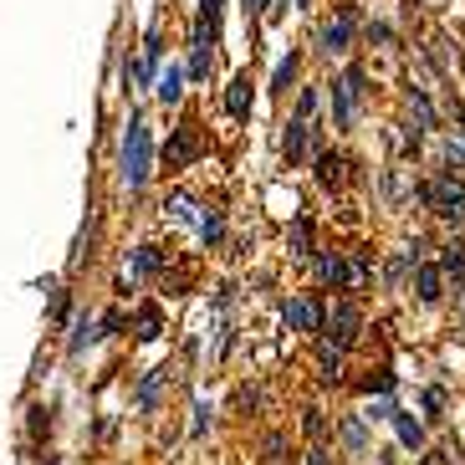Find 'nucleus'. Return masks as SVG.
Wrapping results in <instances>:
<instances>
[{
  "label": "nucleus",
  "instance_id": "1",
  "mask_svg": "<svg viewBox=\"0 0 465 465\" xmlns=\"http://www.w3.org/2000/svg\"><path fill=\"white\" fill-rule=\"evenodd\" d=\"M148 174H154V139H148L144 112H129V129H123V190L144 194Z\"/></svg>",
  "mask_w": 465,
  "mask_h": 465
},
{
  "label": "nucleus",
  "instance_id": "2",
  "mask_svg": "<svg viewBox=\"0 0 465 465\" xmlns=\"http://www.w3.org/2000/svg\"><path fill=\"white\" fill-rule=\"evenodd\" d=\"M419 200H425L440 220H455V225L465 220V179H455V174L425 179V184H419Z\"/></svg>",
  "mask_w": 465,
  "mask_h": 465
},
{
  "label": "nucleus",
  "instance_id": "3",
  "mask_svg": "<svg viewBox=\"0 0 465 465\" xmlns=\"http://www.w3.org/2000/svg\"><path fill=\"white\" fill-rule=\"evenodd\" d=\"M363 82H369L363 77V67H348V72L333 82V123L337 129H353V108L363 103V93H369Z\"/></svg>",
  "mask_w": 465,
  "mask_h": 465
},
{
  "label": "nucleus",
  "instance_id": "4",
  "mask_svg": "<svg viewBox=\"0 0 465 465\" xmlns=\"http://www.w3.org/2000/svg\"><path fill=\"white\" fill-rule=\"evenodd\" d=\"M282 317L297 333H327V307H322V297H291V302H282Z\"/></svg>",
  "mask_w": 465,
  "mask_h": 465
},
{
  "label": "nucleus",
  "instance_id": "5",
  "mask_svg": "<svg viewBox=\"0 0 465 465\" xmlns=\"http://www.w3.org/2000/svg\"><path fill=\"white\" fill-rule=\"evenodd\" d=\"M353 5H343V11H337L333 21H322L317 26V51L322 57H343V51H348V41H353Z\"/></svg>",
  "mask_w": 465,
  "mask_h": 465
},
{
  "label": "nucleus",
  "instance_id": "6",
  "mask_svg": "<svg viewBox=\"0 0 465 465\" xmlns=\"http://www.w3.org/2000/svg\"><path fill=\"white\" fill-rule=\"evenodd\" d=\"M358 327H363L358 307L353 302H337L333 317H327V337H322V343H333V348H343V353H348V348L358 343Z\"/></svg>",
  "mask_w": 465,
  "mask_h": 465
},
{
  "label": "nucleus",
  "instance_id": "7",
  "mask_svg": "<svg viewBox=\"0 0 465 465\" xmlns=\"http://www.w3.org/2000/svg\"><path fill=\"white\" fill-rule=\"evenodd\" d=\"M194 159H200V123H179L174 144H169V164L184 169V164H194Z\"/></svg>",
  "mask_w": 465,
  "mask_h": 465
},
{
  "label": "nucleus",
  "instance_id": "8",
  "mask_svg": "<svg viewBox=\"0 0 465 465\" xmlns=\"http://www.w3.org/2000/svg\"><path fill=\"white\" fill-rule=\"evenodd\" d=\"M312 266H317V282H322V287H333V291L353 287V272L343 266V256H337V251H322V256L312 261Z\"/></svg>",
  "mask_w": 465,
  "mask_h": 465
},
{
  "label": "nucleus",
  "instance_id": "9",
  "mask_svg": "<svg viewBox=\"0 0 465 465\" xmlns=\"http://www.w3.org/2000/svg\"><path fill=\"white\" fill-rule=\"evenodd\" d=\"M251 103H256V97H251V72H236L230 87H225V112H230V118H251Z\"/></svg>",
  "mask_w": 465,
  "mask_h": 465
},
{
  "label": "nucleus",
  "instance_id": "10",
  "mask_svg": "<svg viewBox=\"0 0 465 465\" xmlns=\"http://www.w3.org/2000/svg\"><path fill=\"white\" fill-rule=\"evenodd\" d=\"M440 287H445V272H440V266H419L415 272V291H419V302L425 307H434L440 297H445Z\"/></svg>",
  "mask_w": 465,
  "mask_h": 465
},
{
  "label": "nucleus",
  "instance_id": "11",
  "mask_svg": "<svg viewBox=\"0 0 465 465\" xmlns=\"http://www.w3.org/2000/svg\"><path fill=\"white\" fill-rule=\"evenodd\" d=\"M154 97H159L164 108H174L179 97H184V72H179L174 62H169V67L159 72V82H154Z\"/></svg>",
  "mask_w": 465,
  "mask_h": 465
},
{
  "label": "nucleus",
  "instance_id": "12",
  "mask_svg": "<svg viewBox=\"0 0 465 465\" xmlns=\"http://www.w3.org/2000/svg\"><path fill=\"white\" fill-rule=\"evenodd\" d=\"M302 144H307V118H297L291 112V123H287V133H282V159L297 169V159H302Z\"/></svg>",
  "mask_w": 465,
  "mask_h": 465
},
{
  "label": "nucleus",
  "instance_id": "13",
  "mask_svg": "<svg viewBox=\"0 0 465 465\" xmlns=\"http://www.w3.org/2000/svg\"><path fill=\"white\" fill-rule=\"evenodd\" d=\"M194 230H200V241H205L210 251H215V246L225 241V210L205 205V210H200V225H194Z\"/></svg>",
  "mask_w": 465,
  "mask_h": 465
},
{
  "label": "nucleus",
  "instance_id": "14",
  "mask_svg": "<svg viewBox=\"0 0 465 465\" xmlns=\"http://www.w3.org/2000/svg\"><path fill=\"white\" fill-rule=\"evenodd\" d=\"M394 434H399V445H404V450H415V455L425 450V425H419L415 415H404V409L394 415Z\"/></svg>",
  "mask_w": 465,
  "mask_h": 465
},
{
  "label": "nucleus",
  "instance_id": "15",
  "mask_svg": "<svg viewBox=\"0 0 465 465\" xmlns=\"http://www.w3.org/2000/svg\"><path fill=\"white\" fill-rule=\"evenodd\" d=\"M194 36H205L210 47L220 41V0H200V21H194Z\"/></svg>",
  "mask_w": 465,
  "mask_h": 465
},
{
  "label": "nucleus",
  "instance_id": "16",
  "mask_svg": "<svg viewBox=\"0 0 465 465\" xmlns=\"http://www.w3.org/2000/svg\"><path fill=\"white\" fill-rule=\"evenodd\" d=\"M317 184L322 190H337V184H343V154L317 148Z\"/></svg>",
  "mask_w": 465,
  "mask_h": 465
},
{
  "label": "nucleus",
  "instance_id": "17",
  "mask_svg": "<svg viewBox=\"0 0 465 465\" xmlns=\"http://www.w3.org/2000/svg\"><path fill=\"white\" fill-rule=\"evenodd\" d=\"M317 379L322 384H337V379H343V348L317 343Z\"/></svg>",
  "mask_w": 465,
  "mask_h": 465
},
{
  "label": "nucleus",
  "instance_id": "18",
  "mask_svg": "<svg viewBox=\"0 0 465 465\" xmlns=\"http://www.w3.org/2000/svg\"><path fill=\"white\" fill-rule=\"evenodd\" d=\"M164 210H169V220H179V225H200V210L205 205H194V194H169V200H164Z\"/></svg>",
  "mask_w": 465,
  "mask_h": 465
},
{
  "label": "nucleus",
  "instance_id": "19",
  "mask_svg": "<svg viewBox=\"0 0 465 465\" xmlns=\"http://www.w3.org/2000/svg\"><path fill=\"white\" fill-rule=\"evenodd\" d=\"M159 266H164L159 246H139V251H133V261H129V282H139V276H154Z\"/></svg>",
  "mask_w": 465,
  "mask_h": 465
},
{
  "label": "nucleus",
  "instance_id": "20",
  "mask_svg": "<svg viewBox=\"0 0 465 465\" xmlns=\"http://www.w3.org/2000/svg\"><path fill=\"white\" fill-rule=\"evenodd\" d=\"M97 337V322H93V312H77L72 317V343H67V353H82L87 343Z\"/></svg>",
  "mask_w": 465,
  "mask_h": 465
},
{
  "label": "nucleus",
  "instance_id": "21",
  "mask_svg": "<svg viewBox=\"0 0 465 465\" xmlns=\"http://www.w3.org/2000/svg\"><path fill=\"white\" fill-rule=\"evenodd\" d=\"M190 77L194 82L210 77V41L205 36H194V31H190Z\"/></svg>",
  "mask_w": 465,
  "mask_h": 465
},
{
  "label": "nucleus",
  "instance_id": "22",
  "mask_svg": "<svg viewBox=\"0 0 465 465\" xmlns=\"http://www.w3.org/2000/svg\"><path fill=\"white\" fill-rule=\"evenodd\" d=\"M440 272L455 276V282L465 287V246H461V241H450L445 251H440Z\"/></svg>",
  "mask_w": 465,
  "mask_h": 465
},
{
  "label": "nucleus",
  "instance_id": "23",
  "mask_svg": "<svg viewBox=\"0 0 465 465\" xmlns=\"http://www.w3.org/2000/svg\"><path fill=\"white\" fill-rule=\"evenodd\" d=\"M343 445L353 450V455H363V450H369V430H363V415H348V419H343Z\"/></svg>",
  "mask_w": 465,
  "mask_h": 465
},
{
  "label": "nucleus",
  "instance_id": "24",
  "mask_svg": "<svg viewBox=\"0 0 465 465\" xmlns=\"http://www.w3.org/2000/svg\"><path fill=\"white\" fill-rule=\"evenodd\" d=\"M409 108H415V129H434V108L425 97V87H409Z\"/></svg>",
  "mask_w": 465,
  "mask_h": 465
},
{
  "label": "nucleus",
  "instance_id": "25",
  "mask_svg": "<svg viewBox=\"0 0 465 465\" xmlns=\"http://www.w3.org/2000/svg\"><path fill=\"white\" fill-rule=\"evenodd\" d=\"M164 379H169V363H164V369H154V373H144V384H139V409H154V394H159Z\"/></svg>",
  "mask_w": 465,
  "mask_h": 465
},
{
  "label": "nucleus",
  "instance_id": "26",
  "mask_svg": "<svg viewBox=\"0 0 465 465\" xmlns=\"http://www.w3.org/2000/svg\"><path fill=\"white\" fill-rule=\"evenodd\" d=\"M164 333V322H159V307H144L139 312V343H154V337Z\"/></svg>",
  "mask_w": 465,
  "mask_h": 465
},
{
  "label": "nucleus",
  "instance_id": "27",
  "mask_svg": "<svg viewBox=\"0 0 465 465\" xmlns=\"http://www.w3.org/2000/svg\"><path fill=\"white\" fill-rule=\"evenodd\" d=\"M291 246H297V256H312V225L307 220L291 225Z\"/></svg>",
  "mask_w": 465,
  "mask_h": 465
},
{
  "label": "nucleus",
  "instance_id": "28",
  "mask_svg": "<svg viewBox=\"0 0 465 465\" xmlns=\"http://www.w3.org/2000/svg\"><path fill=\"white\" fill-rule=\"evenodd\" d=\"M291 77H297V51H291L287 62L276 67V77H272V87H276V93H287V87H291Z\"/></svg>",
  "mask_w": 465,
  "mask_h": 465
},
{
  "label": "nucleus",
  "instance_id": "29",
  "mask_svg": "<svg viewBox=\"0 0 465 465\" xmlns=\"http://www.w3.org/2000/svg\"><path fill=\"white\" fill-rule=\"evenodd\" d=\"M445 164L450 169H465V139H445Z\"/></svg>",
  "mask_w": 465,
  "mask_h": 465
},
{
  "label": "nucleus",
  "instance_id": "30",
  "mask_svg": "<svg viewBox=\"0 0 465 465\" xmlns=\"http://www.w3.org/2000/svg\"><path fill=\"white\" fill-rule=\"evenodd\" d=\"M312 112H317V87H302V97H297V118L312 123Z\"/></svg>",
  "mask_w": 465,
  "mask_h": 465
},
{
  "label": "nucleus",
  "instance_id": "31",
  "mask_svg": "<svg viewBox=\"0 0 465 465\" xmlns=\"http://www.w3.org/2000/svg\"><path fill=\"white\" fill-rule=\"evenodd\" d=\"M425 409L430 419H445V389H425Z\"/></svg>",
  "mask_w": 465,
  "mask_h": 465
},
{
  "label": "nucleus",
  "instance_id": "32",
  "mask_svg": "<svg viewBox=\"0 0 465 465\" xmlns=\"http://www.w3.org/2000/svg\"><path fill=\"white\" fill-rule=\"evenodd\" d=\"M394 415H399V404H394V399H373V409L363 419H394Z\"/></svg>",
  "mask_w": 465,
  "mask_h": 465
},
{
  "label": "nucleus",
  "instance_id": "33",
  "mask_svg": "<svg viewBox=\"0 0 465 465\" xmlns=\"http://www.w3.org/2000/svg\"><path fill=\"white\" fill-rule=\"evenodd\" d=\"M369 282V251H353V287Z\"/></svg>",
  "mask_w": 465,
  "mask_h": 465
},
{
  "label": "nucleus",
  "instance_id": "34",
  "mask_svg": "<svg viewBox=\"0 0 465 465\" xmlns=\"http://www.w3.org/2000/svg\"><path fill=\"white\" fill-rule=\"evenodd\" d=\"M282 16H287V0H266V16H261V21H266V26H276Z\"/></svg>",
  "mask_w": 465,
  "mask_h": 465
},
{
  "label": "nucleus",
  "instance_id": "35",
  "mask_svg": "<svg viewBox=\"0 0 465 465\" xmlns=\"http://www.w3.org/2000/svg\"><path fill=\"white\" fill-rule=\"evenodd\" d=\"M205 425H210V404L200 399V404H194V434H205Z\"/></svg>",
  "mask_w": 465,
  "mask_h": 465
},
{
  "label": "nucleus",
  "instance_id": "36",
  "mask_svg": "<svg viewBox=\"0 0 465 465\" xmlns=\"http://www.w3.org/2000/svg\"><path fill=\"white\" fill-rule=\"evenodd\" d=\"M307 434H312V440H322V409H307Z\"/></svg>",
  "mask_w": 465,
  "mask_h": 465
},
{
  "label": "nucleus",
  "instance_id": "37",
  "mask_svg": "<svg viewBox=\"0 0 465 465\" xmlns=\"http://www.w3.org/2000/svg\"><path fill=\"white\" fill-rule=\"evenodd\" d=\"M67 307H72V302H67V291H57V297H51V317L62 322V317H67Z\"/></svg>",
  "mask_w": 465,
  "mask_h": 465
},
{
  "label": "nucleus",
  "instance_id": "38",
  "mask_svg": "<svg viewBox=\"0 0 465 465\" xmlns=\"http://www.w3.org/2000/svg\"><path fill=\"white\" fill-rule=\"evenodd\" d=\"M47 425H51L47 409H31V434H47Z\"/></svg>",
  "mask_w": 465,
  "mask_h": 465
},
{
  "label": "nucleus",
  "instance_id": "39",
  "mask_svg": "<svg viewBox=\"0 0 465 465\" xmlns=\"http://www.w3.org/2000/svg\"><path fill=\"white\" fill-rule=\"evenodd\" d=\"M450 455H455V450H430L419 465H450Z\"/></svg>",
  "mask_w": 465,
  "mask_h": 465
},
{
  "label": "nucleus",
  "instance_id": "40",
  "mask_svg": "<svg viewBox=\"0 0 465 465\" xmlns=\"http://www.w3.org/2000/svg\"><path fill=\"white\" fill-rule=\"evenodd\" d=\"M246 16H251V21L266 16V0H246Z\"/></svg>",
  "mask_w": 465,
  "mask_h": 465
},
{
  "label": "nucleus",
  "instance_id": "41",
  "mask_svg": "<svg viewBox=\"0 0 465 465\" xmlns=\"http://www.w3.org/2000/svg\"><path fill=\"white\" fill-rule=\"evenodd\" d=\"M461 133H465V108H461Z\"/></svg>",
  "mask_w": 465,
  "mask_h": 465
},
{
  "label": "nucleus",
  "instance_id": "42",
  "mask_svg": "<svg viewBox=\"0 0 465 465\" xmlns=\"http://www.w3.org/2000/svg\"><path fill=\"white\" fill-rule=\"evenodd\" d=\"M297 5H302V11H307V5H312V0H297Z\"/></svg>",
  "mask_w": 465,
  "mask_h": 465
}]
</instances>
